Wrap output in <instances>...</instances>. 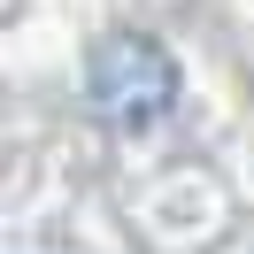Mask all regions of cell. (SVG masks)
Masks as SVG:
<instances>
[{
  "instance_id": "6da1fadb",
  "label": "cell",
  "mask_w": 254,
  "mask_h": 254,
  "mask_svg": "<svg viewBox=\"0 0 254 254\" xmlns=\"http://www.w3.org/2000/svg\"><path fill=\"white\" fill-rule=\"evenodd\" d=\"M177 100V62L154 47L146 31H116L85 54V108L108 131H146L162 124Z\"/></svg>"
}]
</instances>
